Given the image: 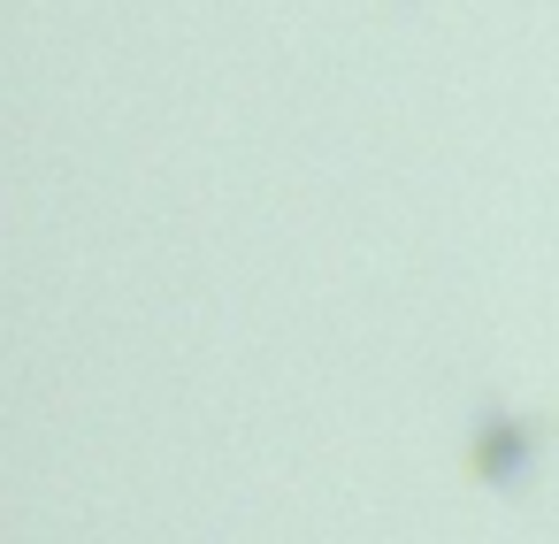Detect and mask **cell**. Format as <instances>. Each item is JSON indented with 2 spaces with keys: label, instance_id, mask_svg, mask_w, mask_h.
<instances>
[{
  "label": "cell",
  "instance_id": "6da1fadb",
  "mask_svg": "<svg viewBox=\"0 0 559 544\" xmlns=\"http://www.w3.org/2000/svg\"><path fill=\"white\" fill-rule=\"evenodd\" d=\"M528 445H536V429H521V422H490V429L475 437V475H483V483H521Z\"/></svg>",
  "mask_w": 559,
  "mask_h": 544
}]
</instances>
